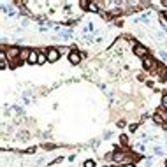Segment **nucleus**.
Here are the masks:
<instances>
[{
    "mask_svg": "<svg viewBox=\"0 0 167 167\" xmlns=\"http://www.w3.org/2000/svg\"><path fill=\"white\" fill-rule=\"evenodd\" d=\"M5 53H7V58H9V60L19 62V53H21V49H19V48H16V46H13V48H9Z\"/></svg>",
    "mask_w": 167,
    "mask_h": 167,
    "instance_id": "1",
    "label": "nucleus"
},
{
    "mask_svg": "<svg viewBox=\"0 0 167 167\" xmlns=\"http://www.w3.org/2000/svg\"><path fill=\"white\" fill-rule=\"evenodd\" d=\"M134 53H136V57L146 58L148 57V48L143 46V44H136V46H134Z\"/></svg>",
    "mask_w": 167,
    "mask_h": 167,
    "instance_id": "2",
    "label": "nucleus"
},
{
    "mask_svg": "<svg viewBox=\"0 0 167 167\" xmlns=\"http://www.w3.org/2000/svg\"><path fill=\"white\" fill-rule=\"evenodd\" d=\"M46 55H48V62H51V63H55L60 58V53L57 49H46Z\"/></svg>",
    "mask_w": 167,
    "mask_h": 167,
    "instance_id": "3",
    "label": "nucleus"
},
{
    "mask_svg": "<svg viewBox=\"0 0 167 167\" xmlns=\"http://www.w3.org/2000/svg\"><path fill=\"white\" fill-rule=\"evenodd\" d=\"M143 63H144V69H149V70H155L157 69V62L153 60V58H149V57H146V58H143Z\"/></svg>",
    "mask_w": 167,
    "mask_h": 167,
    "instance_id": "4",
    "label": "nucleus"
},
{
    "mask_svg": "<svg viewBox=\"0 0 167 167\" xmlns=\"http://www.w3.org/2000/svg\"><path fill=\"white\" fill-rule=\"evenodd\" d=\"M28 63H32V65L39 63V51H37V49H32V51H30V57H28Z\"/></svg>",
    "mask_w": 167,
    "mask_h": 167,
    "instance_id": "5",
    "label": "nucleus"
},
{
    "mask_svg": "<svg viewBox=\"0 0 167 167\" xmlns=\"http://www.w3.org/2000/svg\"><path fill=\"white\" fill-rule=\"evenodd\" d=\"M69 60H70V63H72V65H78L79 62H81V55H79V53H70Z\"/></svg>",
    "mask_w": 167,
    "mask_h": 167,
    "instance_id": "6",
    "label": "nucleus"
},
{
    "mask_svg": "<svg viewBox=\"0 0 167 167\" xmlns=\"http://www.w3.org/2000/svg\"><path fill=\"white\" fill-rule=\"evenodd\" d=\"M7 65H9V62H7V53H5V51H0V67H2V69H5Z\"/></svg>",
    "mask_w": 167,
    "mask_h": 167,
    "instance_id": "7",
    "label": "nucleus"
},
{
    "mask_svg": "<svg viewBox=\"0 0 167 167\" xmlns=\"http://www.w3.org/2000/svg\"><path fill=\"white\" fill-rule=\"evenodd\" d=\"M30 51H32V49H21V53H19V62H28Z\"/></svg>",
    "mask_w": 167,
    "mask_h": 167,
    "instance_id": "8",
    "label": "nucleus"
},
{
    "mask_svg": "<svg viewBox=\"0 0 167 167\" xmlns=\"http://www.w3.org/2000/svg\"><path fill=\"white\" fill-rule=\"evenodd\" d=\"M48 62V55H46V49H42V51H39V63L37 65H44Z\"/></svg>",
    "mask_w": 167,
    "mask_h": 167,
    "instance_id": "9",
    "label": "nucleus"
},
{
    "mask_svg": "<svg viewBox=\"0 0 167 167\" xmlns=\"http://www.w3.org/2000/svg\"><path fill=\"white\" fill-rule=\"evenodd\" d=\"M88 11H92V13H97V11H99V4H97V2H88Z\"/></svg>",
    "mask_w": 167,
    "mask_h": 167,
    "instance_id": "10",
    "label": "nucleus"
},
{
    "mask_svg": "<svg viewBox=\"0 0 167 167\" xmlns=\"http://www.w3.org/2000/svg\"><path fill=\"white\" fill-rule=\"evenodd\" d=\"M83 165H84V167H95L97 164H95V160H92V158H90V160H86V162L83 164Z\"/></svg>",
    "mask_w": 167,
    "mask_h": 167,
    "instance_id": "11",
    "label": "nucleus"
},
{
    "mask_svg": "<svg viewBox=\"0 0 167 167\" xmlns=\"http://www.w3.org/2000/svg\"><path fill=\"white\" fill-rule=\"evenodd\" d=\"M153 120H155L157 123H164V120H162V114H158V113L153 116Z\"/></svg>",
    "mask_w": 167,
    "mask_h": 167,
    "instance_id": "12",
    "label": "nucleus"
},
{
    "mask_svg": "<svg viewBox=\"0 0 167 167\" xmlns=\"http://www.w3.org/2000/svg\"><path fill=\"white\" fill-rule=\"evenodd\" d=\"M113 158H114V162H120V160L123 158V153H114Z\"/></svg>",
    "mask_w": 167,
    "mask_h": 167,
    "instance_id": "13",
    "label": "nucleus"
},
{
    "mask_svg": "<svg viewBox=\"0 0 167 167\" xmlns=\"http://www.w3.org/2000/svg\"><path fill=\"white\" fill-rule=\"evenodd\" d=\"M57 51L60 53V55H63V53H67V51H69V48H63V46H60V48H57Z\"/></svg>",
    "mask_w": 167,
    "mask_h": 167,
    "instance_id": "14",
    "label": "nucleus"
},
{
    "mask_svg": "<svg viewBox=\"0 0 167 167\" xmlns=\"http://www.w3.org/2000/svg\"><path fill=\"white\" fill-rule=\"evenodd\" d=\"M120 143H123V144H127V137H125V136H120Z\"/></svg>",
    "mask_w": 167,
    "mask_h": 167,
    "instance_id": "15",
    "label": "nucleus"
},
{
    "mask_svg": "<svg viewBox=\"0 0 167 167\" xmlns=\"http://www.w3.org/2000/svg\"><path fill=\"white\" fill-rule=\"evenodd\" d=\"M162 104L167 107V95H164V97H162Z\"/></svg>",
    "mask_w": 167,
    "mask_h": 167,
    "instance_id": "16",
    "label": "nucleus"
},
{
    "mask_svg": "<svg viewBox=\"0 0 167 167\" xmlns=\"http://www.w3.org/2000/svg\"><path fill=\"white\" fill-rule=\"evenodd\" d=\"M123 167H136V165H134V164H125Z\"/></svg>",
    "mask_w": 167,
    "mask_h": 167,
    "instance_id": "17",
    "label": "nucleus"
},
{
    "mask_svg": "<svg viewBox=\"0 0 167 167\" xmlns=\"http://www.w3.org/2000/svg\"><path fill=\"white\" fill-rule=\"evenodd\" d=\"M162 5H164V7H167V0H164V2H162Z\"/></svg>",
    "mask_w": 167,
    "mask_h": 167,
    "instance_id": "18",
    "label": "nucleus"
},
{
    "mask_svg": "<svg viewBox=\"0 0 167 167\" xmlns=\"http://www.w3.org/2000/svg\"><path fill=\"white\" fill-rule=\"evenodd\" d=\"M165 79H167V72H165Z\"/></svg>",
    "mask_w": 167,
    "mask_h": 167,
    "instance_id": "19",
    "label": "nucleus"
}]
</instances>
